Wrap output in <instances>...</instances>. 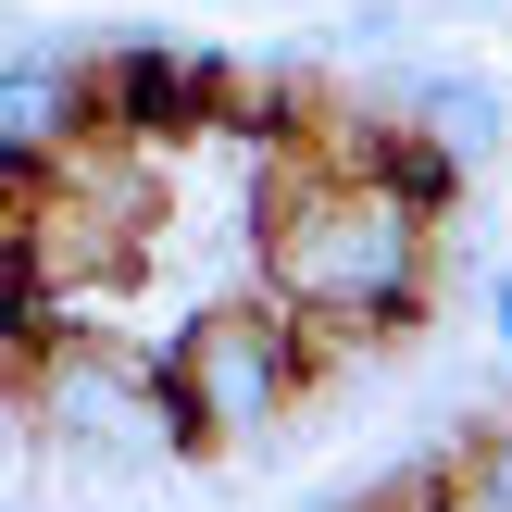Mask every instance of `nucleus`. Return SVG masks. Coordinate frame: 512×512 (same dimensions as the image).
I'll return each mask as SVG.
<instances>
[{"label":"nucleus","instance_id":"obj_1","mask_svg":"<svg viewBox=\"0 0 512 512\" xmlns=\"http://www.w3.org/2000/svg\"><path fill=\"white\" fill-rule=\"evenodd\" d=\"M313 388H325L313 338H300V313L275 288L200 300V313L163 338V438H175V463H225V450L275 438Z\"/></svg>","mask_w":512,"mask_h":512},{"label":"nucleus","instance_id":"obj_2","mask_svg":"<svg viewBox=\"0 0 512 512\" xmlns=\"http://www.w3.org/2000/svg\"><path fill=\"white\" fill-rule=\"evenodd\" d=\"M225 113H238V63L225 50H175L150 25H125V38H100L75 63V138L100 125V138H138V150H200Z\"/></svg>","mask_w":512,"mask_h":512},{"label":"nucleus","instance_id":"obj_3","mask_svg":"<svg viewBox=\"0 0 512 512\" xmlns=\"http://www.w3.org/2000/svg\"><path fill=\"white\" fill-rule=\"evenodd\" d=\"M375 100H388V113H413V125H438V138H450V150H475V163L512 138L500 75H475V63H388V75H375Z\"/></svg>","mask_w":512,"mask_h":512},{"label":"nucleus","instance_id":"obj_4","mask_svg":"<svg viewBox=\"0 0 512 512\" xmlns=\"http://www.w3.org/2000/svg\"><path fill=\"white\" fill-rule=\"evenodd\" d=\"M325 512H475V475H463V450H413V463H388V475H363L350 500H325Z\"/></svg>","mask_w":512,"mask_h":512},{"label":"nucleus","instance_id":"obj_5","mask_svg":"<svg viewBox=\"0 0 512 512\" xmlns=\"http://www.w3.org/2000/svg\"><path fill=\"white\" fill-rule=\"evenodd\" d=\"M475 300H488V338H500V363H512V263L475 275Z\"/></svg>","mask_w":512,"mask_h":512},{"label":"nucleus","instance_id":"obj_6","mask_svg":"<svg viewBox=\"0 0 512 512\" xmlns=\"http://www.w3.org/2000/svg\"><path fill=\"white\" fill-rule=\"evenodd\" d=\"M475 512H488V500H475Z\"/></svg>","mask_w":512,"mask_h":512}]
</instances>
